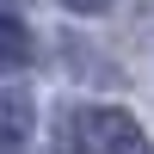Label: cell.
<instances>
[{"label":"cell","mask_w":154,"mask_h":154,"mask_svg":"<svg viewBox=\"0 0 154 154\" xmlns=\"http://www.w3.org/2000/svg\"><path fill=\"white\" fill-rule=\"evenodd\" d=\"M62 6H74V12H105L111 0H62Z\"/></svg>","instance_id":"obj_4"},{"label":"cell","mask_w":154,"mask_h":154,"mask_svg":"<svg viewBox=\"0 0 154 154\" xmlns=\"http://www.w3.org/2000/svg\"><path fill=\"white\" fill-rule=\"evenodd\" d=\"M31 62V37L19 25H0V68H25Z\"/></svg>","instance_id":"obj_3"},{"label":"cell","mask_w":154,"mask_h":154,"mask_svg":"<svg viewBox=\"0 0 154 154\" xmlns=\"http://www.w3.org/2000/svg\"><path fill=\"white\" fill-rule=\"evenodd\" d=\"M19 6H25V0H0V12H19Z\"/></svg>","instance_id":"obj_5"},{"label":"cell","mask_w":154,"mask_h":154,"mask_svg":"<svg viewBox=\"0 0 154 154\" xmlns=\"http://www.w3.org/2000/svg\"><path fill=\"white\" fill-rule=\"evenodd\" d=\"M31 136V93L25 86H0V154H19Z\"/></svg>","instance_id":"obj_2"},{"label":"cell","mask_w":154,"mask_h":154,"mask_svg":"<svg viewBox=\"0 0 154 154\" xmlns=\"http://www.w3.org/2000/svg\"><path fill=\"white\" fill-rule=\"evenodd\" d=\"M74 142L80 154H154V142L142 136V123L117 105H93V111H74Z\"/></svg>","instance_id":"obj_1"}]
</instances>
